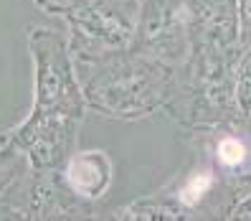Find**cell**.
I'll list each match as a JSON object with an SVG mask.
<instances>
[{"instance_id":"cell-2","label":"cell","mask_w":251,"mask_h":221,"mask_svg":"<svg viewBox=\"0 0 251 221\" xmlns=\"http://www.w3.org/2000/svg\"><path fill=\"white\" fill-rule=\"evenodd\" d=\"M218 158L224 160L226 166H236L244 160V145L239 140H224L218 145Z\"/></svg>"},{"instance_id":"cell-3","label":"cell","mask_w":251,"mask_h":221,"mask_svg":"<svg viewBox=\"0 0 251 221\" xmlns=\"http://www.w3.org/2000/svg\"><path fill=\"white\" fill-rule=\"evenodd\" d=\"M211 186V178L208 175H198V178H193L188 186H185V191H183V201H188V203H196L201 196H203V191Z\"/></svg>"},{"instance_id":"cell-1","label":"cell","mask_w":251,"mask_h":221,"mask_svg":"<svg viewBox=\"0 0 251 221\" xmlns=\"http://www.w3.org/2000/svg\"><path fill=\"white\" fill-rule=\"evenodd\" d=\"M109 178V166L104 163V158L101 155H84V158H76L69 168V181L71 186L81 191L86 196H97L101 186L107 183Z\"/></svg>"}]
</instances>
